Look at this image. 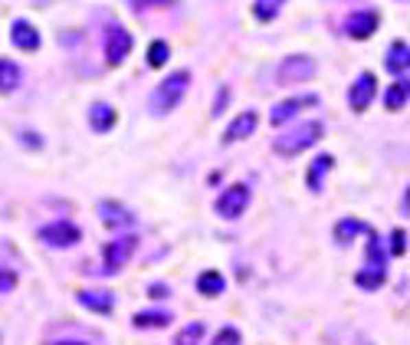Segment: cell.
<instances>
[{
  "mask_svg": "<svg viewBox=\"0 0 410 345\" xmlns=\"http://www.w3.org/2000/svg\"><path fill=\"white\" fill-rule=\"evenodd\" d=\"M187 86H191V73H187V69H177V73H171L168 79H161V82L155 86V92H151V109H155L158 115L174 112L177 102L184 99Z\"/></svg>",
  "mask_w": 410,
  "mask_h": 345,
  "instance_id": "6da1fadb",
  "label": "cell"
},
{
  "mask_svg": "<svg viewBox=\"0 0 410 345\" xmlns=\"http://www.w3.org/2000/svg\"><path fill=\"white\" fill-rule=\"evenodd\" d=\"M319 138H322V122H302V125H295V129H289V132H282V135L276 138L273 148H276L279 155H286V158H293V155H299V151L312 148Z\"/></svg>",
  "mask_w": 410,
  "mask_h": 345,
  "instance_id": "7a4b0ae2",
  "label": "cell"
},
{
  "mask_svg": "<svg viewBox=\"0 0 410 345\" xmlns=\"http://www.w3.org/2000/svg\"><path fill=\"white\" fill-rule=\"evenodd\" d=\"M312 76H315V60H312V56H302V53L286 56V60H282V66H279V82H282V86L308 82Z\"/></svg>",
  "mask_w": 410,
  "mask_h": 345,
  "instance_id": "3957f363",
  "label": "cell"
},
{
  "mask_svg": "<svg viewBox=\"0 0 410 345\" xmlns=\"http://www.w3.org/2000/svg\"><path fill=\"white\" fill-rule=\"evenodd\" d=\"M105 60L109 66H122V63L128 60V53H132V33L125 30V27H118L112 23L109 30H105Z\"/></svg>",
  "mask_w": 410,
  "mask_h": 345,
  "instance_id": "277c9868",
  "label": "cell"
},
{
  "mask_svg": "<svg viewBox=\"0 0 410 345\" xmlns=\"http://www.w3.org/2000/svg\"><path fill=\"white\" fill-rule=\"evenodd\" d=\"M79 237H82V230L73 224V221H53V224L40 227V241L49 243V247H73V243H79Z\"/></svg>",
  "mask_w": 410,
  "mask_h": 345,
  "instance_id": "5b68a950",
  "label": "cell"
},
{
  "mask_svg": "<svg viewBox=\"0 0 410 345\" xmlns=\"http://www.w3.org/2000/svg\"><path fill=\"white\" fill-rule=\"evenodd\" d=\"M249 204V188L247 184H230L223 194L217 197V214L220 217H227V221H236Z\"/></svg>",
  "mask_w": 410,
  "mask_h": 345,
  "instance_id": "8992f818",
  "label": "cell"
},
{
  "mask_svg": "<svg viewBox=\"0 0 410 345\" xmlns=\"http://www.w3.org/2000/svg\"><path fill=\"white\" fill-rule=\"evenodd\" d=\"M135 247H138V237H132V234H125V237H115V241H109V247H105V270L109 273H118L128 260H132Z\"/></svg>",
  "mask_w": 410,
  "mask_h": 345,
  "instance_id": "52a82bcc",
  "label": "cell"
},
{
  "mask_svg": "<svg viewBox=\"0 0 410 345\" xmlns=\"http://www.w3.org/2000/svg\"><path fill=\"white\" fill-rule=\"evenodd\" d=\"M374 92H378V82H374V76L371 73H361L354 79L352 92H348V102H352L354 112H365L367 105L374 102Z\"/></svg>",
  "mask_w": 410,
  "mask_h": 345,
  "instance_id": "ba28073f",
  "label": "cell"
},
{
  "mask_svg": "<svg viewBox=\"0 0 410 345\" xmlns=\"http://www.w3.org/2000/svg\"><path fill=\"white\" fill-rule=\"evenodd\" d=\"M374 30H378V14L374 10H358V14H352L345 20V33L352 40H367Z\"/></svg>",
  "mask_w": 410,
  "mask_h": 345,
  "instance_id": "9c48e42d",
  "label": "cell"
},
{
  "mask_svg": "<svg viewBox=\"0 0 410 345\" xmlns=\"http://www.w3.org/2000/svg\"><path fill=\"white\" fill-rule=\"evenodd\" d=\"M256 125H260V115H256L253 109H247V112H240V115L227 125L223 142H227V145H230V142H243V138H249L253 132H256Z\"/></svg>",
  "mask_w": 410,
  "mask_h": 345,
  "instance_id": "30bf717a",
  "label": "cell"
},
{
  "mask_svg": "<svg viewBox=\"0 0 410 345\" xmlns=\"http://www.w3.org/2000/svg\"><path fill=\"white\" fill-rule=\"evenodd\" d=\"M315 102H319V96H312V92H308V96H295V99H286V102H279L276 109H273V115H269V119H273V125H282V122L295 119V115H299L302 109H308V105H315Z\"/></svg>",
  "mask_w": 410,
  "mask_h": 345,
  "instance_id": "8fae6325",
  "label": "cell"
},
{
  "mask_svg": "<svg viewBox=\"0 0 410 345\" xmlns=\"http://www.w3.org/2000/svg\"><path fill=\"white\" fill-rule=\"evenodd\" d=\"M76 300L82 302L86 309L99 313V315H109L112 309H115V300H112V293H105V289H79V293H76Z\"/></svg>",
  "mask_w": 410,
  "mask_h": 345,
  "instance_id": "7c38bea8",
  "label": "cell"
},
{
  "mask_svg": "<svg viewBox=\"0 0 410 345\" xmlns=\"http://www.w3.org/2000/svg\"><path fill=\"white\" fill-rule=\"evenodd\" d=\"M10 40H14L16 49H23V53H33V49H40V30L27 23V20H16L14 30H10Z\"/></svg>",
  "mask_w": 410,
  "mask_h": 345,
  "instance_id": "4fadbf2b",
  "label": "cell"
},
{
  "mask_svg": "<svg viewBox=\"0 0 410 345\" xmlns=\"http://www.w3.org/2000/svg\"><path fill=\"white\" fill-rule=\"evenodd\" d=\"M384 66H387V73H394V76H404L410 69V49L404 40H394V43H391L387 56H384Z\"/></svg>",
  "mask_w": 410,
  "mask_h": 345,
  "instance_id": "5bb4252c",
  "label": "cell"
},
{
  "mask_svg": "<svg viewBox=\"0 0 410 345\" xmlns=\"http://www.w3.org/2000/svg\"><path fill=\"white\" fill-rule=\"evenodd\" d=\"M89 125H92L99 135H102V132H112V125H115V109L105 105V102L92 105V112H89Z\"/></svg>",
  "mask_w": 410,
  "mask_h": 345,
  "instance_id": "9a60e30c",
  "label": "cell"
},
{
  "mask_svg": "<svg viewBox=\"0 0 410 345\" xmlns=\"http://www.w3.org/2000/svg\"><path fill=\"white\" fill-rule=\"evenodd\" d=\"M404 105H407V79H397V82H391L387 92H384V109H387V112H400Z\"/></svg>",
  "mask_w": 410,
  "mask_h": 345,
  "instance_id": "2e32d148",
  "label": "cell"
},
{
  "mask_svg": "<svg viewBox=\"0 0 410 345\" xmlns=\"http://www.w3.org/2000/svg\"><path fill=\"white\" fill-rule=\"evenodd\" d=\"M99 210H102V221L109 227H125V224H132V214L122 208V204H115V201H102L99 204Z\"/></svg>",
  "mask_w": 410,
  "mask_h": 345,
  "instance_id": "e0dca14e",
  "label": "cell"
},
{
  "mask_svg": "<svg viewBox=\"0 0 410 345\" xmlns=\"http://www.w3.org/2000/svg\"><path fill=\"white\" fill-rule=\"evenodd\" d=\"M361 234H367V224L358 221V217H345V221L335 224V241H341V243L354 241V237H361Z\"/></svg>",
  "mask_w": 410,
  "mask_h": 345,
  "instance_id": "ac0fdd59",
  "label": "cell"
},
{
  "mask_svg": "<svg viewBox=\"0 0 410 345\" xmlns=\"http://www.w3.org/2000/svg\"><path fill=\"white\" fill-rule=\"evenodd\" d=\"M20 86V66L14 60H0V96L14 92Z\"/></svg>",
  "mask_w": 410,
  "mask_h": 345,
  "instance_id": "d6986e66",
  "label": "cell"
},
{
  "mask_svg": "<svg viewBox=\"0 0 410 345\" xmlns=\"http://www.w3.org/2000/svg\"><path fill=\"white\" fill-rule=\"evenodd\" d=\"M332 165H335V158H332V155H319V158L312 162V168H308V178H306L312 191H322V175Z\"/></svg>",
  "mask_w": 410,
  "mask_h": 345,
  "instance_id": "ffe728a7",
  "label": "cell"
},
{
  "mask_svg": "<svg viewBox=\"0 0 410 345\" xmlns=\"http://www.w3.org/2000/svg\"><path fill=\"white\" fill-rule=\"evenodd\" d=\"M223 276H220L217 270H207V273H201V276H197V289H201V293H204V296H220V293H223Z\"/></svg>",
  "mask_w": 410,
  "mask_h": 345,
  "instance_id": "44dd1931",
  "label": "cell"
},
{
  "mask_svg": "<svg viewBox=\"0 0 410 345\" xmlns=\"http://www.w3.org/2000/svg\"><path fill=\"white\" fill-rule=\"evenodd\" d=\"M354 283L361 286V289H378V286L384 283V267H371V263H367L365 270L354 276Z\"/></svg>",
  "mask_w": 410,
  "mask_h": 345,
  "instance_id": "7402d4cb",
  "label": "cell"
},
{
  "mask_svg": "<svg viewBox=\"0 0 410 345\" xmlns=\"http://www.w3.org/2000/svg\"><path fill=\"white\" fill-rule=\"evenodd\" d=\"M204 332H207L204 322H191V326H184V329L174 335V345H201Z\"/></svg>",
  "mask_w": 410,
  "mask_h": 345,
  "instance_id": "603a6c76",
  "label": "cell"
},
{
  "mask_svg": "<svg viewBox=\"0 0 410 345\" xmlns=\"http://www.w3.org/2000/svg\"><path fill=\"white\" fill-rule=\"evenodd\" d=\"M135 326L138 329H164V326H171V313H138L135 315Z\"/></svg>",
  "mask_w": 410,
  "mask_h": 345,
  "instance_id": "cb8c5ba5",
  "label": "cell"
},
{
  "mask_svg": "<svg viewBox=\"0 0 410 345\" xmlns=\"http://www.w3.org/2000/svg\"><path fill=\"white\" fill-rule=\"evenodd\" d=\"M168 56H171V46L164 43V40H155V43L148 46V66L151 69H161L164 63H168Z\"/></svg>",
  "mask_w": 410,
  "mask_h": 345,
  "instance_id": "d4e9b609",
  "label": "cell"
},
{
  "mask_svg": "<svg viewBox=\"0 0 410 345\" xmlns=\"http://www.w3.org/2000/svg\"><path fill=\"white\" fill-rule=\"evenodd\" d=\"M282 3H286V0H256V3H253V14H256V20L269 23V20L282 10Z\"/></svg>",
  "mask_w": 410,
  "mask_h": 345,
  "instance_id": "484cf974",
  "label": "cell"
},
{
  "mask_svg": "<svg viewBox=\"0 0 410 345\" xmlns=\"http://www.w3.org/2000/svg\"><path fill=\"white\" fill-rule=\"evenodd\" d=\"M210 345H240V329H234V326H223V329L217 332V339Z\"/></svg>",
  "mask_w": 410,
  "mask_h": 345,
  "instance_id": "4316f807",
  "label": "cell"
},
{
  "mask_svg": "<svg viewBox=\"0 0 410 345\" xmlns=\"http://www.w3.org/2000/svg\"><path fill=\"white\" fill-rule=\"evenodd\" d=\"M404 250H407V230H400V227H397L394 234H391V254L404 256Z\"/></svg>",
  "mask_w": 410,
  "mask_h": 345,
  "instance_id": "83f0119b",
  "label": "cell"
},
{
  "mask_svg": "<svg viewBox=\"0 0 410 345\" xmlns=\"http://www.w3.org/2000/svg\"><path fill=\"white\" fill-rule=\"evenodd\" d=\"M135 10H145V7H171V3H177V0H128Z\"/></svg>",
  "mask_w": 410,
  "mask_h": 345,
  "instance_id": "f1b7e54d",
  "label": "cell"
},
{
  "mask_svg": "<svg viewBox=\"0 0 410 345\" xmlns=\"http://www.w3.org/2000/svg\"><path fill=\"white\" fill-rule=\"evenodd\" d=\"M16 286V273H10V270H0V293H10Z\"/></svg>",
  "mask_w": 410,
  "mask_h": 345,
  "instance_id": "f546056e",
  "label": "cell"
},
{
  "mask_svg": "<svg viewBox=\"0 0 410 345\" xmlns=\"http://www.w3.org/2000/svg\"><path fill=\"white\" fill-rule=\"evenodd\" d=\"M148 293H151V296H168V289H164V286H151Z\"/></svg>",
  "mask_w": 410,
  "mask_h": 345,
  "instance_id": "4dcf8cb0",
  "label": "cell"
},
{
  "mask_svg": "<svg viewBox=\"0 0 410 345\" xmlns=\"http://www.w3.org/2000/svg\"><path fill=\"white\" fill-rule=\"evenodd\" d=\"M56 345H86V342H56Z\"/></svg>",
  "mask_w": 410,
  "mask_h": 345,
  "instance_id": "1f68e13d",
  "label": "cell"
},
{
  "mask_svg": "<svg viewBox=\"0 0 410 345\" xmlns=\"http://www.w3.org/2000/svg\"><path fill=\"white\" fill-rule=\"evenodd\" d=\"M361 345H371V342H361Z\"/></svg>",
  "mask_w": 410,
  "mask_h": 345,
  "instance_id": "d6a6232c",
  "label": "cell"
}]
</instances>
